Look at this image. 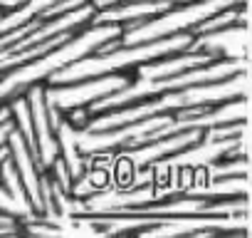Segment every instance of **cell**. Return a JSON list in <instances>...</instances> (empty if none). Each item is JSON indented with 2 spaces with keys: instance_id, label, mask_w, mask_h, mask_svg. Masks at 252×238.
I'll list each match as a JSON object with an SVG mask.
<instances>
[{
  "instance_id": "277c9868",
  "label": "cell",
  "mask_w": 252,
  "mask_h": 238,
  "mask_svg": "<svg viewBox=\"0 0 252 238\" xmlns=\"http://www.w3.org/2000/svg\"><path fill=\"white\" fill-rule=\"evenodd\" d=\"M242 40H245V23H237V25H230V28H222V30L195 35L193 42L188 45V50L208 52L215 60H220V57H242Z\"/></svg>"
},
{
  "instance_id": "3957f363",
  "label": "cell",
  "mask_w": 252,
  "mask_h": 238,
  "mask_svg": "<svg viewBox=\"0 0 252 238\" xmlns=\"http://www.w3.org/2000/svg\"><path fill=\"white\" fill-rule=\"evenodd\" d=\"M205 129H183V132H176V134H168V137H161V139H154L149 144H141L136 149H126V157H124V166L126 169H141V166H151L166 157H173L193 144H198L203 139Z\"/></svg>"
},
{
  "instance_id": "5b68a950",
  "label": "cell",
  "mask_w": 252,
  "mask_h": 238,
  "mask_svg": "<svg viewBox=\"0 0 252 238\" xmlns=\"http://www.w3.org/2000/svg\"><path fill=\"white\" fill-rule=\"evenodd\" d=\"M245 3H240V5H232V8H225V10H220V13H215V15H210V18H205L203 23H198L190 33H193V38L195 35H203V33H213V30H222V28H230V25H237V23H245Z\"/></svg>"
},
{
  "instance_id": "6da1fadb",
  "label": "cell",
  "mask_w": 252,
  "mask_h": 238,
  "mask_svg": "<svg viewBox=\"0 0 252 238\" xmlns=\"http://www.w3.org/2000/svg\"><path fill=\"white\" fill-rule=\"evenodd\" d=\"M240 3H245V0H195V3H186L181 8H171L146 23L126 28L124 35L119 38V45H141V42H151V40L173 35V33H186V30L190 33L205 18H210L225 8L240 5Z\"/></svg>"
},
{
  "instance_id": "7a4b0ae2",
  "label": "cell",
  "mask_w": 252,
  "mask_h": 238,
  "mask_svg": "<svg viewBox=\"0 0 252 238\" xmlns=\"http://www.w3.org/2000/svg\"><path fill=\"white\" fill-rule=\"evenodd\" d=\"M131 79L121 72H106L99 77L79 79L72 84H45V97L50 104L60 107L62 112H69L74 107H89L94 99H101L111 92H119Z\"/></svg>"
},
{
  "instance_id": "8992f818",
  "label": "cell",
  "mask_w": 252,
  "mask_h": 238,
  "mask_svg": "<svg viewBox=\"0 0 252 238\" xmlns=\"http://www.w3.org/2000/svg\"><path fill=\"white\" fill-rule=\"evenodd\" d=\"M28 0H0V10H15L20 5H25Z\"/></svg>"
}]
</instances>
